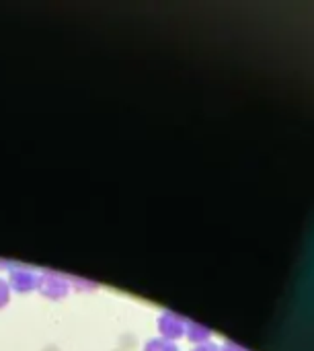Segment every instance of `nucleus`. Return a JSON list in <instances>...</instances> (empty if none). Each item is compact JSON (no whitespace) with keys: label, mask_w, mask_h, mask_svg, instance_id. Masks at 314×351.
<instances>
[{"label":"nucleus","mask_w":314,"mask_h":351,"mask_svg":"<svg viewBox=\"0 0 314 351\" xmlns=\"http://www.w3.org/2000/svg\"><path fill=\"white\" fill-rule=\"evenodd\" d=\"M224 351H247V350H243V348H239V346H234V343H228V346L224 348Z\"/></svg>","instance_id":"f03ea898"},{"label":"nucleus","mask_w":314,"mask_h":351,"mask_svg":"<svg viewBox=\"0 0 314 351\" xmlns=\"http://www.w3.org/2000/svg\"><path fill=\"white\" fill-rule=\"evenodd\" d=\"M191 337H193L195 341H202L204 337H208V331H206L204 327H197V325H193V331H191Z\"/></svg>","instance_id":"f257e3e1"},{"label":"nucleus","mask_w":314,"mask_h":351,"mask_svg":"<svg viewBox=\"0 0 314 351\" xmlns=\"http://www.w3.org/2000/svg\"><path fill=\"white\" fill-rule=\"evenodd\" d=\"M197 351H216V348H212V346H204L202 350H197Z\"/></svg>","instance_id":"7ed1b4c3"}]
</instances>
